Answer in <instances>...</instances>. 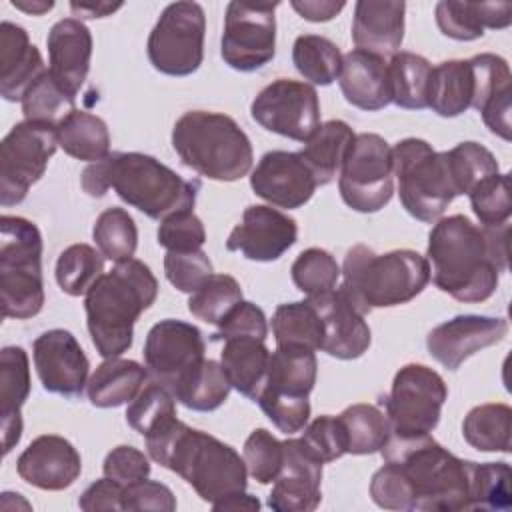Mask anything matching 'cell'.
I'll use <instances>...</instances> for the list:
<instances>
[{
  "mask_svg": "<svg viewBox=\"0 0 512 512\" xmlns=\"http://www.w3.org/2000/svg\"><path fill=\"white\" fill-rule=\"evenodd\" d=\"M80 184L92 198H102L112 188L122 202L160 222L172 214L192 210L200 188L196 180H184L172 168L142 152H114L92 162L84 168Z\"/></svg>",
  "mask_w": 512,
  "mask_h": 512,
  "instance_id": "obj_1",
  "label": "cell"
},
{
  "mask_svg": "<svg viewBox=\"0 0 512 512\" xmlns=\"http://www.w3.org/2000/svg\"><path fill=\"white\" fill-rule=\"evenodd\" d=\"M154 462L176 472L210 506L230 494L246 490V462L222 440L190 428L178 418L160 432L144 438Z\"/></svg>",
  "mask_w": 512,
  "mask_h": 512,
  "instance_id": "obj_2",
  "label": "cell"
},
{
  "mask_svg": "<svg viewBox=\"0 0 512 512\" xmlns=\"http://www.w3.org/2000/svg\"><path fill=\"white\" fill-rule=\"evenodd\" d=\"M426 256L430 280L454 300L474 304L496 292L500 270L492 258L488 236L464 214L434 222Z\"/></svg>",
  "mask_w": 512,
  "mask_h": 512,
  "instance_id": "obj_3",
  "label": "cell"
},
{
  "mask_svg": "<svg viewBox=\"0 0 512 512\" xmlns=\"http://www.w3.org/2000/svg\"><path fill=\"white\" fill-rule=\"evenodd\" d=\"M158 296V280L152 270L136 258L116 264L104 272L84 296L86 326L96 352L120 358L134 340V324Z\"/></svg>",
  "mask_w": 512,
  "mask_h": 512,
  "instance_id": "obj_4",
  "label": "cell"
},
{
  "mask_svg": "<svg viewBox=\"0 0 512 512\" xmlns=\"http://www.w3.org/2000/svg\"><path fill=\"white\" fill-rule=\"evenodd\" d=\"M384 462L396 464L404 476L412 510L460 512L470 510V460H460L430 434L414 438L390 436L380 450Z\"/></svg>",
  "mask_w": 512,
  "mask_h": 512,
  "instance_id": "obj_5",
  "label": "cell"
},
{
  "mask_svg": "<svg viewBox=\"0 0 512 512\" xmlns=\"http://www.w3.org/2000/svg\"><path fill=\"white\" fill-rule=\"evenodd\" d=\"M340 274L342 292L366 316L374 308H392L414 300L430 282L428 260L414 250L376 254L366 244L352 246Z\"/></svg>",
  "mask_w": 512,
  "mask_h": 512,
  "instance_id": "obj_6",
  "label": "cell"
},
{
  "mask_svg": "<svg viewBox=\"0 0 512 512\" xmlns=\"http://www.w3.org/2000/svg\"><path fill=\"white\" fill-rule=\"evenodd\" d=\"M172 148L184 166L210 180L234 182L252 170L250 138L220 112H184L172 128Z\"/></svg>",
  "mask_w": 512,
  "mask_h": 512,
  "instance_id": "obj_7",
  "label": "cell"
},
{
  "mask_svg": "<svg viewBox=\"0 0 512 512\" xmlns=\"http://www.w3.org/2000/svg\"><path fill=\"white\" fill-rule=\"evenodd\" d=\"M0 296L4 318L26 320L44 306L42 234L22 216L0 218Z\"/></svg>",
  "mask_w": 512,
  "mask_h": 512,
  "instance_id": "obj_8",
  "label": "cell"
},
{
  "mask_svg": "<svg viewBox=\"0 0 512 512\" xmlns=\"http://www.w3.org/2000/svg\"><path fill=\"white\" fill-rule=\"evenodd\" d=\"M392 166L404 210L426 224L440 220L456 198L446 152L422 138H404L392 148Z\"/></svg>",
  "mask_w": 512,
  "mask_h": 512,
  "instance_id": "obj_9",
  "label": "cell"
},
{
  "mask_svg": "<svg viewBox=\"0 0 512 512\" xmlns=\"http://www.w3.org/2000/svg\"><path fill=\"white\" fill-rule=\"evenodd\" d=\"M446 398V382L436 370L424 364L402 366L392 380L390 394L384 398L390 436L414 438L430 434L440 422Z\"/></svg>",
  "mask_w": 512,
  "mask_h": 512,
  "instance_id": "obj_10",
  "label": "cell"
},
{
  "mask_svg": "<svg viewBox=\"0 0 512 512\" xmlns=\"http://www.w3.org/2000/svg\"><path fill=\"white\" fill-rule=\"evenodd\" d=\"M338 176V190L348 208L362 214L382 210L394 194L390 144L374 132L356 134Z\"/></svg>",
  "mask_w": 512,
  "mask_h": 512,
  "instance_id": "obj_11",
  "label": "cell"
},
{
  "mask_svg": "<svg viewBox=\"0 0 512 512\" xmlns=\"http://www.w3.org/2000/svg\"><path fill=\"white\" fill-rule=\"evenodd\" d=\"M206 16L198 2H172L158 16L146 44L154 70L190 76L204 60Z\"/></svg>",
  "mask_w": 512,
  "mask_h": 512,
  "instance_id": "obj_12",
  "label": "cell"
},
{
  "mask_svg": "<svg viewBox=\"0 0 512 512\" xmlns=\"http://www.w3.org/2000/svg\"><path fill=\"white\" fill-rule=\"evenodd\" d=\"M58 148L56 126L40 122H18L0 144V204H20L30 186L36 184Z\"/></svg>",
  "mask_w": 512,
  "mask_h": 512,
  "instance_id": "obj_13",
  "label": "cell"
},
{
  "mask_svg": "<svg viewBox=\"0 0 512 512\" xmlns=\"http://www.w3.org/2000/svg\"><path fill=\"white\" fill-rule=\"evenodd\" d=\"M280 2H228L220 54L238 72L264 68L276 54V16Z\"/></svg>",
  "mask_w": 512,
  "mask_h": 512,
  "instance_id": "obj_14",
  "label": "cell"
},
{
  "mask_svg": "<svg viewBox=\"0 0 512 512\" xmlns=\"http://www.w3.org/2000/svg\"><path fill=\"white\" fill-rule=\"evenodd\" d=\"M202 332L184 320L166 318L156 322L144 342V366L150 382L160 384L172 396L206 360Z\"/></svg>",
  "mask_w": 512,
  "mask_h": 512,
  "instance_id": "obj_15",
  "label": "cell"
},
{
  "mask_svg": "<svg viewBox=\"0 0 512 512\" xmlns=\"http://www.w3.org/2000/svg\"><path fill=\"white\" fill-rule=\"evenodd\" d=\"M250 114L264 130L306 142L320 126V100L308 82L278 78L256 94Z\"/></svg>",
  "mask_w": 512,
  "mask_h": 512,
  "instance_id": "obj_16",
  "label": "cell"
},
{
  "mask_svg": "<svg viewBox=\"0 0 512 512\" xmlns=\"http://www.w3.org/2000/svg\"><path fill=\"white\" fill-rule=\"evenodd\" d=\"M32 358L46 392L64 398L82 396L88 384L90 360L72 332L64 328L42 332L32 344Z\"/></svg>",
  "mask_w": 512,
  "mask_h": 512,
  "instance_id": "obj_17",
  "label": "cell"
},
{
  "mask_svg": "<svg viewBox=\"0 0 512 512\" xmlns=\"http://www.w3.org/2000/svg\"><path fill=\"white\" fill-rule=\"evenodd\" d=\"M298 226L288 214L254 204L242 214V220L232 228L226 240V250L240 252L252 262H274L296 242Z\"/></svg>",
  "mask_w": 512,
  "mask_h": 512,
  "instance_id": "obj_18",
  "label": "cell"
},
{
  "mask_svg": "<svg viewBox=\"0 0 512 512\" xmlns=\"http://www.w3.org/2000/svg\"><path fill=\"white\" fill-rule=\"evenodd\" d=\"M506 332L508 322L504 318L460 314L432 328L426 336V348L446 370H458L466 358L498 344Z\"/></svg>",
  "mask_w": 512,
  "mask_h": 512,
  "instance_id": "obj_19",
  "label": "cell"
},
{
  "mask_svg": "<svg viewBox=\"0 0 512 512\" xmlns=\"http://www.w3.org/2000/svg\"><path fill=\"white\" fill-rule=\"evenodd\" d=\"M284 444V462L268 506L276 512H312L322 500V460L304 444L302 438H288Z\"/></svg>",
  "mask_w": 512,
  "mask_h": 512,
  "instance_id": "obj_20",
  "label": "cell"
},
{
  "mask_svg": "<svg viewBox=\"0 0 512 512\" xmlns=\"http://www.w3.org/2000/svg\"><path fill=\"white\" fill-rule=\"evenodd\" d=\"M250 188L268 204L294 210L312 198L316 180L300 152L272 150L252 170Z\"/></svg>",
  "mask_w": 512,
  "mask_h": 512,
  "instance_id": "obj_21",
  "label": "cell"
},
{
  "mask_svg": "<svg viewBox=\"0 0 512 512\" xmlns=\"http://www.w3.org/2000/svg\"><path fill=\"white\" fill-rule=\"evenodd\" d=\"M16 472L26 484L56 492L70 488L78 480L82 458L64 436L42 434L18 456Z\"/></svg>",
  "mask_w": 512,
  "mask_h": 512,
  "instance_id": "obj_22",
  "label": "cell"
},
{
  "mask_svg": "<svg viewBox=\"0 0 512 512\" xmlns=\"http://www.w3.org/2000/svg\"><path fill=\"white\" fill-rule=\"evenodd\" d=\"M324 324L322 350L338 360L360 358L370 342V326L364 320V314L348 300L342 288H334L328 294L308 298Z\"/></svg>",
  "mask_w": 512,
  "mask_h": 512,
  "instance_id": "obj_23",
  "label": "cell"
},
{
  "mask_svg": "<svg viewBox=\"0 0 512 512\" xmlns=\"http://www.w3.org/2000/svg\"><path fill=\"white\" fill-rule=\"evenodd\" d=\"M50 74L72 98L80 92L92 58V34L78 18L58 20L46 38Z\"/></svg>",
  "mask_w": 512,
  "mask_h": 512,
  "instance_id": "obj_24",
  "label": "cell"
},
{
  "mask_svg": "<svg viewBox=\"0 0 512 512\" xmlns=\"http://www.w3.org/2000/svg\"><path fill=\"white\" fill-rule=\"evenodd\" d=\"M338 86L348 104L366 112L382 110L392 102L388 62L366 50L354 48L342 56Z\"/></svg>",
  "mask_w": 512,
  "mask_h": 512,
  "instance_id": "obj_25",
  "label": "cell"
},
{
  "mask_svg": "<svg viewBox=\"0 0 512 512\" xmlns=\"http://www.w3.org/2000/svg\"><path fill=\"white\" fill-rule=\"evenodd\" d=\"M44 70L42 54L30 42L28 32L4 20L0 24V96L6 102L22 100Z\"/></svg>",
  "mask_w": 512,
  "mask_h": 512,
  "instance_id": "obj_26",
  "label": "cell"
},
{
  "mask_svg": "<svg viewBox=\"0 0 512 512\" xmlns=\"http://www.w3.org/2000/svg\"><path fill=\"white\" fill-rule=\"evenodd\" d=\"M404 2L358 0L354 4L352 42L378 56L396 54L404 40Z\"/></svg>",
  "mask_w": 512,
  "mask_h": 512,
  "instance_id": "obj_27",
  "label": "cell"
},
{
  "mask_svg": "<svg viewBox=\"0 0 512 512\" xmlns=\"http://www.w3.org/2000/svg\"><path fill=\"white\" fill-rule=\"evenodd\" d=\"M30 396V364L22 346H4L0 352V428L2 454L22 438V406Z\"/></svg>",
  "mask_w": 512,
  "mask_h": 512,
  "instance_id": "obj_28",
  "label": "cell"
},
{
  "mask_svg": "<svg viewBox=\"0 0 512 512\" xmlns=\"http://www.w3.org/2000/svg\"><path fill=\"white\" fill-rule=\"evenodd\" d=\"M434 16L444 36L458 42H472L484 36V28H508L512 22V4L440 0L434 8Z\"/></svg>",
  "mask_w": 512,
  "mask_h": 512,
  "instance_id": "obj_29",
  "label": "cell"
},
{
  "mask_svg": "<svg viewBox=\"0 0 512 512\" xmlns=\"http://www.w3.org/2000/svg\"><path fill=\"white\" fill-rule=\"evenodd\" d=\"M220 364L230 386L248 400L258 402V396L266 386L270 366V350L264 340L250 336L224 340Z\"/></svg>",
  "mask_w": 512,
  "mask_h": 512,
  "instance_id": "obj_30",
  "label": "cell"
},
{
  "mask_svg": "<svg viewBox=\"0 0 512 512\" xmlns=\"http://www.w3.org/2000/svg\"><path fill=\"white\" fill-rule=\"evenodd\" d=\"M148 380L146 366L136 360L106 358L86 384L88 400L96 408H116L132 402Z\"/></svg>",
  "mask_w": 512,
  "mask_h": 512,
  "instance_id": "obj_31",
  "label": "cell"
},
{
  "mask_svg": "<svg viewBox=\"0 0 512 512\" xmlns=\"http://www.w3.org/2000/svg\"><path fill=\"white\" fill-rule=\"evenodd\" d=\"M354 136V130L344 120H328L304 142L300 156L310 168L316 186H326L340 174Z\"/></svg>",
  "mask_w": 512,
  "mask_h": 512,
  "instance_id": "obj_32",
  "label": "cell"
},
{
  "mask_svg": "<svg viewBox=\"0 0 512 512\" xmlns=\"http://www.w3.org/2000/svg\"><path fill=\"white\" fill-rule=\"evenodd\" d=\"M428 108L442 118H454L472 108L474 72L470 60H446L432 68Z\"/></svg>",
  "mask_w": 512,
  "mask_h": 512,
  "instance_id": "obj_33",
  "label": "cell"
},
{
  "mask_svg": "<svg viewBox=\"0 0 512 512\" xmlns=\"http://www.w3.org/2000/svg\"><path fill=\"white\" fill-rule=\"evenodd\" d=\"M58 146L72 158L98 162L110 156V132L106 122L90 112L72 110L56 126Z\"/></svg>",
  "mask_w": 512,
  "mask_h": 512,
  "instance_id": "obj_34",
  "label": "cell"
},
{
  "mask_svg": "<svg viewBox=\"0 0 512 512\" xmlns=\"http://www.w3.org/2000/svg\"><path fill=\"white\" fill-rule=\"evenodd\" d=\"M272 334L276 348H304L316 352L322 350L324 324L308 298L284 302L274 310Z\"/></svg>",
  "mask_w": 512,
  "mask_h": 512,
  "instance_id": "obj_35",
  "label": "cell"
},
{
  "mask_svg": "<svg viewBox=\"0 0 512 512\" xmlns=\"http://www.w3.org/2000/svg\"><path fill=\"white\" fill-rule=\"evenodd\" d=\"M316 374L318 360L312 350L276 348L274 352H270V366L264 388L308 398L316 384Z\"/></svg>",
  "mask_w": 512,
  "mask_h": 512,
  "instance_id": "obj_36",
  "label": "cell"
},
{
  "mask_svg": "<svg viewBox=\"0 0 512 512\" xmlns=\"http://www.w3.org/2000/svg\"><path fill=\"white\" fill-rule=\"evenodd\" d=\"M432 66L414 52H396L388 62L390 98L398 108L424 110L428 108V82Z\"/></svg>",
  "mask_w": 512,
  "mask_h": 512,
  "instance_id": "obj_37",
  "label": "cell"
},
{
  "mask_svg": "<svg viewBox=\"0 0 512 512\" xmlns=\"http://www.w3.org/2000/svg\"><path fill=\"white\" fill-rule=\"evenodd\" d=\"M512 408L508 404L474 406L462 422L464 440L480 452H510Z\"/></svg>",
  "mask_w": 512,
  "mask_h": 512,
  "instance_id": "obj_38",
  "label": "cell"
},
{
  "mask_svg": "<svg viewBox=\"0 0 512 512\" xmlns=\"http://www.w3.org/2000/svg\"><path fill=\"white\" fill-rule=\"evenodd\" d=\"M346 436V454H374L388 442L392 430L386 412L374 404H352L338 414Z\"/></svg>",
  "mask_w": 512,
  "mask_h": 512,
  "instance_id": "obj_39",
  "label": "cell"
},
{
  "mask_svg": "<svg viewBox=\"0 0 512 512\" xmlns=\"http://www.w3.org/2000/svg\"><path fill=\"white\" fill-rule=\"evenodd\" d=\"M292 62L296 70L316 86L332 84L342 70L340 48L318 34H302L294 40Z\"/></svg>",
  "mask_w": 512,
  "mask_h": 512,
  "instance_id": "obj_40",
  "label": "cell"
},
{
  "mask_svg": "<svg viewBox=\"0 0 512 512\" xmlns=\"http://www.w3.org/2000/svg\"><path fill=\"white\" fill-rule=\"evenodd\" d=\"M92 238L98 252L114 264L126 262L134 256L138 246V228L134 218L118 206L106 208L94 222Z\"/></svg>",
  "mask_w": 512,
  "mask_h": 512,
  "instance_id": "obj_41",
  "label": "cell"
},
{
  "mask_svg": "<svg viewBox=\"0 0 512 512\" xmlns=\"http://www.w3.org/2000/svg\"><path fill=\"white\" fill-rule=\"evenodd\" d=\"M102 274L104 256L90 244H72L58 256L56 282L68 296H86V292Z\"/></svg>",
  "mask_w": 512,
  "mask_h": 512,
  "instance_id": "obj_42",
  "label": "cell"
},
{
  "mask_svg": "<svg viewBox=\"0 0 512 512\" xmlns=\"http://www.w3.org/2000/svg\"><path fill=\"white\" fill-rule=\"evenodd\" d=\"M230 382L216 360H204L192 376L176 390L174 398L190 410L212 412L220 408L230 394Z\"/></svg>",
  "mask_w": 512,
  "mask_h": 512,
  "instance_id": "obj_43",
  "label": "cell"
},
{
  "mask_svg": "<svg viewBox=\"0 0 512 512\" xmlns=\"http://www.w3.org/2000/svg\"><path fill=\"white\" fill-rule=\"evenodd\" d=\"M74 100L76 98L64 92L62 86L52 78L50 70L46 68L26 90L20 104L26 120L58 126L72 110H76Z\"/></svg>",
  "mask_w": 512,
  "mask_h": 512,
  "instance_id": "obj_44",
  "label": "cell"
},
{
  "mask_svg": "<svg viewBox=\"0 0 512 512\" xmlns=\"http://www.w3.org/2000/svg\"><path fill=\"white\" fill-rule=\"evenodd\" d=\"M174 396L156 382L146 384L126 408V422L144 438L160 432L176 420Z\"/></svg>",
  "mask_w": 512,
  "mask_h": 512,
  "instance_id": "obj_45",
  "label": "cell"
},
{
  "mask_svg": "<svg viewBox=\"0 0 512 512\" xmlns=\"http://www.w3.org/2000/svg\"><path fill=\"white\" fill-rule=\"evenodd\" d=\"M238 302H242V288L238 280L230 274H212L190 294L188 310L198 320L218 326Z\"/></svg>",
  "mask_w": 512,
  "mask_h": 512,
  "instance_id": "obj_46",
  "label": "cell"
},
{
  "mask_svg": "<svg viewBox=\"0 0 512 512\" xmlns=\"http://www.w3.org/2000/svg\"><path fill=\"white\" fill-rule=\"evenodd\" d=\"M450 176L456 188V196L470 194V190L484 178L500 172L496 156L478 142H460L446 152Z\"/></svg>",
  "mask_w": 512,
  "mask_h": 512,
  "instance_id": "obj_47",
  "label": "cell"
},
{
  "mask_svg": "<svg viewBox=\"0 0 512 512\" xmlns=\"http://www.w3.org/2000/svg\"><path fill=\"white\" fill-rule=\"evenodd\" d=\"M294 286L308 298L328 294L336 288L340 266L336 258L324 248H308L298 254L290 268Z\"/></svg>",
  "mask_w": 512,
  "mask_h": 512,
  "instance_id": "obj_48",
  "label": "cell"
},
{
  "mask_svg": "<svg viewBox=\"0 0 512 512\" xmlns=\"http://www.w3.org/2000/svg\"><path fill=\"white\" fill-rule=\"evenodd\" d=\"M510 504V466L506 462H474L470 510H508Z\"/></svg>",
  "mask_w": 512,
  "mask_h": 512,
  "instance_id": "obj_49",
  "label": "cell"
},
{
  "mask_svg": "<svg viewBox=\"0 0 512 512\" xmlns=\"http://www.w3.org/2000/svg\"><path fill=\"white\" fill-rule=\"evenodd\" d=\"M470 206L482 226H502L510 222V178L508 174H492L476 184L470 194Z\"/></svg>",
  "mask_w": 512,
  "mask_h": 512,
  "instance_id": "obj_50",
  "label": "cell"
},
{
  "mask_svg": "<svg viewBox=\"0 0 512 512\" xmlns=\"http://www.w3.org/2000/svg\"><path fill=\"white\" fill-rule=\"evenodd\" d=\"M242 458L248 474L260 482L270 484L278 478L284 462V444L266 428H256L244 442Z\"/></svg>",
  "mask_w": 512,
  "mask_h": 512,
  "instance_id": "obj_51",
  "label": "cell"
},
{
  "mask_svg": "<svg viewBox=\"0 0 512 512\" xmlns=\"http://www.w3.org/2000/svg\"><path fill=\"white\" fill-rule=\"evenodd\" d=\"M164 274L176 290L192 294L214 274V270L208 254L200 248L188 252H166Z\"/></svg>",
  "mask_w": 512,
  "mask_h": 512,
  "instance_id": "obj_52",
  "label": "cell"
},
{
  "mask_svg": "<svg viewBox=\"0 0 512 512\" xmlns=\"http://www.w3.org/2000/svg\"><path fill=\"white\" fill-rule=\"evenodd\" d=\"M258 404L268 420L284 434L304 430L310 420V402L306 396H290L264 388L258 396Z\"/></svg>",
  "mask_w": 512,
  "mask_h": 512,
  "instance_id": "obj_53",
  "label": "cell"
},
{
  "mask_svg": "<svg viewBox=\"0 0 512 512\" xmlns=\"http://www.w3.org/2000/svg\"><path fill=\"white\" fill-rule=\"evenodd\" d=\"M156 236L158 244L168 252L200 250L206 242L204 224L192 210H184L162 220Z\"/></svg>",
  "mask_w": 512,
  "mask_h": 512,
  "instance_id": "obj_54",
  "label": "cell"
},
{
  "mask_svg": "<svg viewBox=\"0 0 512 512\" xmlns=\"http://www.w3.org/2000/svg\"><path fill=\"white\" fill-rule=\"evenodd\" d=\"M304 444L322 460L334 462L346 454V436L338 416L322 414L304 426Z\"/></svg>",
  "mask_w": 512,
  "mask_h": 512,
  "instance_id": "obj_55",
  "label": "cell"
},
{
  "mask_svg": "<svg viewBox=\"0 0 512 512\" xmlns=\"http://www.w3.org/2000/svg\"><path fill=\"white\" fill-rule=\"evenodd\" d=\"M260 338L266 340L268 336V320L260 306L254 302H238L218 324V330L212 334V340H228V338Z\"/></svg>",
  "mask_w": 512,
  "mask_h": 512,
  "instance_id": "obj_56",
  "label": "cell"
},
{
  "mask_svg": "<svg viewBox=\"0 0 512 512\" xmlns=\"http://www.w3.org/2000/svg\"><path fill=\"white\" fill-rule=\"evenodd\" d=\"M370 496L384 510H412L410 488L392 462H384L370 480Z\"/></svg>",
  "mask_w": 512,
  "mask_h": 512,
  "instance_id": "obj_57",
  "label": "cell"
},
{
  "mask_svg": "<svg viewBox=\"0 0 512 512\" xmlns=\"http://www.w3.org/2000/svg\"><path fill=\"white\" fill-rule=\"evenodd\" d=\"M122 510H128V512H138V510L172 512V510H176V498L166 484L144 478V480L124 486Z\"/></svg>",
  "mask_w": 512,
  "mask_h": 512,
  "instance_id": "obj_58",
  "label": "cell"
},
{
  "mask_svg": "<svg viewBox=\"0 0 512 512\" xmlns=\"http://www.w3.org/2000/svg\"><path fill=\"white\" fill-rule=\"evenodd\" d=\"M104 476L116 480L122 486H128L132 482L144 480L150 474V462L144 456V452H140L134 446H116L112 448L102 464Z\"/></svg>",
  "mask_w": 512,
  "mask_h": 512,
  "instance_id": "obj_59",
  "label": "cell"
},
{
  "mask_svg": "<svg viewBox=\"0 0 512 512\" xmlns=\"http://www.w3.org/2000/svg\"><path fill=\"white\" fill-rule=\"evenodd\" d=\"M122 494H124V486L104 476L92 482L82 492V496L78 498V506L84 512H116V510H122Z\"/></svg>",
  "mask_w": 512,
  "mask_h": 512,
  "instance_id": "obj_60",
  "label": "cell"
},
{
  "mask_svg": "<svg viewBox=\"0 0 512 512\" xmlns=\"http://www.w3.org/2000/svg\"><path fill=\"white\" fill-rule=\"evenodd\" d=\"M290 6L308 22H328L340 14L346 2L338 0H292Z\"/></svg>",
  "mask_w": 512,
  "mask_h": 512,
  "instance_id": "obj_61",
  "label": "cell"
},
{
  "mask_svg": "<svg viewBox=\"0 0 512 512\" xmlns=\"http://www.w3.org/2000/svg\"><path fill=\"white\" fill-rule=\"evenodd\" d=\"M214 510H260V502L256 496L246 494V490L230 494L212 504Z\"/></svg>",
  "mask_w": 512,
  "mask_h": 512,
  "instance_id": "obj_62",
  "label": "cell"
},
{
  "mask_svg": "<svg viewBox=\"0 0 512 512\" xmlns=\"http://www.w3.org/2000/svg\"><path fill=\"white\" fill-rule=\"evenodd\" d=\"M122 4H106V2H72L70 4V8H72V12H74V16H78V20L80 18H104V16H108V14H112V12H116L118 8H120Z\"/></svg>",
  "mask_w": 512,
  "mask_h": 512,
  "instance_id": "obj_63",
  "label": "cell"
},
{
  "mask_svg": "<svg viewBox=\"0 0 512 512\" xmlns=\"http://www.w3.org/2000/svg\"><path fill=\"white\" fill-rule=\"evenodd\" d=\"M14 8L26 12V14H32V16H42L44 12L52 10L54 8V2H46V0H34V2H26V0H12L10 2Z\"/></svg>",
  "mask_w": 512,
  "mask_h": 512,
  "instance_id": "obj_64",
  "label": "cell"
}]
</instances>
